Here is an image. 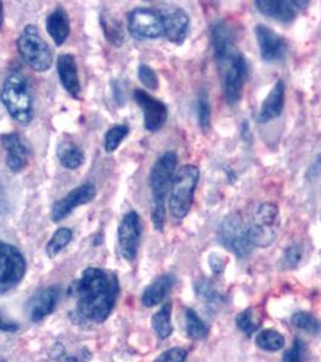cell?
Returning a JSON list of instances; mask_svg holds the SVG:
<instances>
[{
	"label": "cell",
	"mask_w": 321,
	"mask_h": 362,
	"mask_svg": "<svg viewBox=\"0 0 321 362\" xmlns=\"http://www.w3.org/2000/svg\"><path fill=\"white\" fill-rule=\"evenodd\" d=\"M119 293V279L115 273L90 267L74 285L76 315L86 322H104L114 309Z\"/></svg>",
	"instance_id": "1"
},
{
	"label": "cell",
	"mask_w": 321,
	"mask_h": 362,
	"mask_svg": "<svg viewBox=\"0 0 321 362\" xmlns=\"http://www.w3.org/2000/svg\"><path fill=\"white\" fill-rule=\"evenodd\" d=\"M178 156L174 151L163 154L155 162L150 173L152 193L151 220L157 231H163L165 220V199L174 180Z\"/></svg>",
	"instance_id": "2"
},
{
	"label": "cell",
	"mask_w": 321,
	"mask_h": 362,
	"mask_svg": "<svg viewBox=\"0 0 321 362\" xmlns=\"http://www.w3.org/2000/svg\"><path fill=\"white\" fill-rule=\"evenodd\" d=\"M1 101L11 117L22 126L33 120V97L27 79L22 74L13 72L5 80L1 90Z\"/></svg>",
	"instance_id": "3"
},
{
	"label": "cell",
	"mask_w": 321,
	"mask_h": 362,
	"mask_svg": "<svg viewBox=\"0 0 321 362\" xmlns=\"http://www.w3.org/2000/svg\"><path fill=\"white\" fill-rule=\"evenodd\" d=\"M198 180L199 170L193 165H183L175 174L170 188V211L176 220H183L191 211Z\"/></svg>",
	"instance_id": "4"
},
{
	"label": "cell",
	"mask_w": 321,
	"mask_h": 362,
	"mask_svg": "<svg viewBox=\"0 0 321 362\" xmlns=\"http://www.w3.org/2000/svg\"><path fill=\"white\" fill-rule=\"evenodd\" d=\"M17 49L23 60L35 72H46L54 63L50 47L34 24H28L21 32L17 39Z\"/></svg>",
	"instance_id": "5"
},
{
	"label": "cell",
	"mask_w": 321,
	"mask_h": 362,
	"mask_svg": "<svg viewBox=\"0 0 321 362\" xmlns=\"http://www.w3.org/2000/svg\"><path fill=\"white\" fill-rule=\"evenodd\" d=\"M279 209L274 203H262L249 222L248 233L252 247L268 248L279 231Z\"/></svg>",
	"instance_id": "6"
},
{
	"label": "cell",
	"mask_w": 321,
	"mask_h": 362,
	"mask_svg": "<svg viewBox=\"0 0 321 362\" xmlns=\"http://www.w3.org/2000/svg\"><path fill=\"white\" fill-rule=\"evenodd\" d=\"M27 263L19 249L0 240V295L14 289L23 279Z\"/></svg>",
	"instance_id": "7"
},
{
	"label": "cell",
	"mask_w": 321,
	"mask_h": 362,
	"mask_svg": "<svg viewBox=\"0 0 321 362\" xmlns=\"http://www.w3.org/2000/svg\"><path fill=\"white\" fill-rule=\"evenodd\" d=\"M217 239L239 258L247 257L252 252V244L249 238L248 226L244 225L239 216H227L222 220L217 231Z\"/></svg>",
	"instance_id": "8"
},
{
	"label": "cell",
	"mask_w": 321,
	"mask_h": 362,
	"mask_svg": "<svg viewBox=\"0 0 321 362\" xmlns=\"http://www.w3.org/2000/svg\"><path fill=\"white\" fill-rule=\"evenodd\" d=\"M129 31L138 39H158L165 35L163 19L160 13L147 8H138L131 11L127 17Z\"/></svg>",
	"instance_id": "9"
},
{
	"label": "cell",
	"mask_w": 321,
	"mask_h": 362,
	"mask_svg": "<svg viewBox=\"0 0 321 362\" xmlns=\"http://www.w3.org/2000/svg\"><path fill=\"white\" fill-rule=\"evenodd\" d=\"M224 72V94L229 106H236L243 96L244 86L249 78L247 58L239 52L233 60L221 69Z\"/></svg>",
	"instance_id": "10"
},
{
	"label": "cell",
	"mask_w": 321,
	"mask_h": 362,
	"mask_svg": "<svg viewBox=\"0 0 321 362\" xmlns=\"http://www.w3.org/2000/svg\"><path fill=\"white\" fill-rule=\"evenodd\" d=\"M142 231V220L137 211H129L120 222L117 229L120 250L129 261H133L137 257Z\"/></svg>",
	"instance_id": "11"
},
{
	"label": "cell",
	"mask_w": 321,
	"mask_h": 362,
	"mask_svg": "<svg viewBox=\"0 0 321 362\" xmlns=\"http://www.w3.org/2000/svg\"><path fill=\"white\" fill-rule=\"evenodd\" d=\"M211 39L214 58L222 69L239 54L233 32L224 21H219L211 26Z\"/></svg>",
	"instance_id": "12"
},
{
	"label": "cell",
	"mask_w": 321,
	"mask_h": 362,
	"mask_svg": "<svg viewBox=\"0 0 321 362\" xmlns=\"http://www.w3.org/2000/svg\"><path fill=\"white\" fill-rule=\"evenodd\" d=\"M133 98L144 115V126L150 132H157L165 126L168 109L163 101L156 99L144 90H135Z\"/></svg>",
	"instance_id": "13"
},
{
	"label": "cell",
	"mask_w": 321,
	"mask_h": 362,
	"mask_svg": "<svg viewBox=\"0 0 321 362\" xmlns=\"http://www.w3.org/2000/svg\"><path fill=\"white\" fill-rule=\"evenodd\" d=\"M256 9L270 19L281 23H291L298 13L304 9L309 1L302 0H256Z\"/></svg>",
	"instance_id": "14"
},
{
	"label": "cell",
	"mask_w": 321,
	"mask_h": 362,
	"mask_svg": "<svg viewBox=\"0 0 321 362\" xmlns=\"http://www.w3.org/2000/svg\"><path fill=\"white\" fill-rule=\"evenodd\" d=\"M96 186L91 183H85L74 188L65 197L54 204L52 220L55 222L63 220L78 206L91 202L96 197Z\"/></svg>",
	"instance_id": "15"
},
{
	"label": "cell",
	"mask_w": 321,
	"mask_h": 362,
	"mask_svg": "<svg viewBox=\"0 0 321 362\" xmlns=\"http://www.w3.org/2000/svg\"><path fill=\"white\" fill-rule=\"evenodd\" d=\"M255 35L258 42L262 60L266 62H277L284 58L288 50L284 38L280 37L278 33L265 24H257L255 27Z\"/></svg>",
	"instance_id": "16"
},
{
	"label": "cell",
	"mask_w": 321,
	"mask_h": 362,
	"mask_svg": "<svg viewBox=\"0 0 321 362\" xmlns=\"http://www.w3.org/2000/svg\"><path fill=\"white\" fill-rule=\"evenodd\" d=\"M60 297V288L49 286L38 291L27 303V313L33 322L44 320L55 311Z\"/></svg>",
	"instance_id": "17"
},
{
	"label": "cell",
	"mask_w": 321,
	"mask_h": 362,
	"mask_svg": "<svg viewBox=\"0 0 321 362\" xmlns=\"http://www.w3.org/2000/svg\"><path fill=\"white\" fill-rule=\"evenodd\" d=\"M163 19L165 35L170 42L181 45L188 37L190 27V17L188 13L181 8H172L165 13H160Z\"/></svg>",
	"instance_id": "18"
},
{
	"label": "cell",
	"mask_w": 321,
	"mask_h": 362,
	"mask_svg": "<svg viewBox=\"0 0 321 362\" xmlns=\"http://www.w3.org/2000/svg\"><path fill=\"white\" fill-rule=\"evenodd\" d=\"M3 147L6 150V165L14 173L22 172L28 165V149L17 133L4 134L1 137Z\"/></svg>",
	"instance_id": "19"
},
{
	"label": "cell",
	"mask_w": 321,
	"mask_h": 362,
	"mask_svg": "<svg viewBox=\"0 0 321 362\" xmlns=\"http://www.w3.org/2000/svg\"><path fill=\"white\" fill-rule=\"evenodd\" d=\"M57 73L65 91L68 92L73 98H79V94L81 92V85L79 80L78 65L75 57L70 54L58 56Z\"/></svg>",
	"instance_id": "20"
},
{
	"label": "cell",
	"mask_w": 321,
	"mask_h": 362,
	"mask_svg": "<svg viewBox=\"0 0 321 362\" xmlns=\"http://www.w3.org/2000/svg\"><path fill=\"white\" fill-rule=\"evenodd\" d=\"M284 103L285 83L283 80H278L271 92L268 93L266 99L262 101V106L258 111V116H257L258 122L266 124L272 120L279 117L284 109Z\"/></svg>",
	"instance_id": "21"
},
{
	"label": "cell",
	"mask_w": 321,
	"mask_h": 362,
	"mask_svg": "<svg viewBox=\"0 0 321 362\" xmlns=\"http://www.w3.org/2000/svg\"><path fill=\"white\" fill-rule=\"evenodd\" d=\"M175 277L173 274L160 275L147 286L142 294V302L145 307H154L160 304L165 296L170 294V290L174 286Z\"/></svg>",
	"instance_id": "22"
},
{
	"label": "cell",
	"mask_w": 321,
	"mask_h": 362,
	"mask_svg": "<svg viewBox=\"0 0 321 362\" xmlns=\"http://www.w3.org/2000/svg\"><path fill=\"white\" fill-rule=\"evenodd\" d=\"M46 31L56 45L60 46L65 44L70 33V21L65 9L58 8L47 16Z\"/></svg>",
	"instance_id": "23"
},
{
	"label": "cell",
	"mask_w": 321,
	"mask_h": 362,
	"mask_svg": "<svg viewBox=\"0 0 321 362\" xmlns=\"http://www.w3.org/2000/svg\"><path fill=\"white\" fill-rule=\"evenodd\" d=\"M57 157L60 165L67 170H75L83 165L85 155L83 150L72 142H63L57 147Z\"/></svg>",
	"instance_id": "24"
},
{
	"label": "cell",
	"mask_w": 321,
	"mask_h": 362,
	"mask_svg": "<svg viewBox=\"0 0 321 362\" xmlns=\"http://www.w3.org/2000/svg\"><path fill=\"white\" fill-rule=\"evenodd\" d=\"M152 327L156 332L157 336L165 340L168 338L172 332H173V326H172V304L165 303L163 307L152 317Z\"/></svg>",
	"instance_id": "25"
},
{
	"label": "cell",
	"mask_w": 321,
	"mask_h": 362,
	"mask_svg": "<svg viewBox=\"0 0 321 362\" xmlns=\"http://www.w3.org/2000/svg\"><path fill=\"white\" fill-rule=\"evenodd\" d=\"M185 320H186V331L190 338L196 340L206 338V336L209 334V327L191 308L186 309Z\"/></svg>",
	"instance_id": "26"
},
{
	"label": "cell",
	"mask_w": 321,
	"mask_h": 362,
	"mask_svg": "<svg viewBox=\"0 0 321 362\" xmlns=\"http://www.w3.org/2000/svg\"><path fill=\"white\" fill-rule=\"evenodd\" d=\"M72 239H73L72 229H67V227L57 229L50 242L46 245L47 256L51 258L57 256L72 242Z\"/></svg>",
	"instance_id": "27"
},
{
	"label": "cell",
	"mask_w": 321,
	"mask_h": 362,
	"mask_svg": "<svg viewBox=\"0 0 321 362\" xmlns=\"http://www.w3.org/2000/svg\"><path fill=\"white\" fill-rule=\"evenodd\" d=\"M256 344L266 352H278L285 345V338L278 331L263 330L256 337Z\"/></svg>",
	"instance_id": "28"
},
{
	"label": "cell",
	"mask_w": 321,
	"mask_h": 362,
	"mask_svg": "<svg viewBox=\"0 0 321 362\" xmlns=\"http://www.w3.org/2000/svg\"><path fill=\"white\" fill-rule=\"evenodd\" d=\"M101 23L106 39H108L113 45H122V42H124V34L121 23H120L117 19L109 17V16H106V15L101 16Z\"/></svg>",
	"instance_id": "29"
},
{
	"label": "cell",
	"mask_w": 321,
	"mask_h": 362,
	"mask_svg": "<svg viewBox=\"0 0 321 362\" xmlns=\"http://www.w3.org/2000/svg\"><path fill=\"white\" fill-rule=\"evenodd\" d=\"M236 324L238 326L239 330L250 337L260 329L261 319L257 317L252 308H248L244 312L239 313L238 317L236 318Z\"/></svg>",
	"instance_id": "30"
},
{
	"label": "cell",
	"mask_w": 321,
	"mask_h": 362,
	"mask_svg": "<svg viewBox=\"0 0 321 362\" xmlns=\"http://www.w3.org/2000/svg\"><path fill=\"white\" fill-rule=\"evenodd\" d=\"M291 322L299 330L306 331L313 335H318L321 332V322L317 318L306 312L295 313L291 318Z\"/></svg>",
	"instance_id": "31"
},
{
	"label": "cell",
	"mask_w": 321,
	"mask_h": 362,
	"mask_svg": "<svg viewBox=\"0 0 321 362\" xmlns=\"http://www.w3.org/2000/svg\"><path fill=\"white\" fill-rule=\"evenodd\" d=\"M129 133V126L126 124H117L115 127H111L106 135H104V149L106 152H114L117 150L120 144L122 142L124 138Z\"/></svg>",
	"instance_id": "32"
},
{
	"label": "cell",
	"mask_w": 321,
	"mask_h": 362,
	"mask_svg": "<svg viewBox=\"0 0 321 362\" xmlns=\"http://www.w3.org/2000/svg\"><path fill=\"white\" fill-rule=\"evenodd\" d=\"M197 115L198 124L201 126V129L204 132L209 131L211 124V106L209 96H208L206 91H201L198 94Z\"/></svg>",
	"instance_id": "33"
},
{
	"label": "cell",
	"mask_w": 321,
	"mask_h": 362,
	"mask_svg": "<svg viewBox=\"0 0 321 362\" xmlns=\"http://www.w3.org/2000/svg\"><path fill=\"white\" fill-rule=\"evenodd\" d=\"M195 290L198 297L202 298L206 302L219 303L222 301L220 293L216 290L215 286L209 279L198 280L195 284Z\"/></svg>",
	"instance_id": "34"
},
{
	"label": "cell",
	"mask_w": 321,
	"mask_h": 362,
	"mask_svg": "<svg viewBox=\"0 0 321 362\" xmlns=\"http://www.w3.org/2000/svg\"><path fill=\"white\" fill-rule=\"evenodd\" d=\"M309 360V349L302 340L296 338L293 347L285 352L283 362H308Z\"/></svg>",
	"instance_id": "35"
},
{
	"label": "cell",
	"mask_w": 321,
	"mask_h": 362,
	"mask_svg": "<svg viewBox=\"0 0 321 362\" xmlns=\"http://www.w3.org/2000/svg\"><path fill=\"white\" fill-rule=\"evenodd\" d=\"M138 78L140 80V83L147 88L155 91L158 88V78L156 73L154 72L151 67L147 65H140L138 68Z\"/></svg>",
	"instance_id": "36"
},
{
	"label": "cell",
	"mask_w": 321,
	"mask_h": 362,
	"mask_svg": "<svg viewBox=\"0 0 321 362\" xmlns=\"http://www.w3.org/2000/svg\"><path fill=\"white\" fill-rule=\"evenodd\" d=\"M303 249L299 244H293L289 245L284 252L285 266L293 268L297 266L298 263L302 260Z\"/></svg>",
	"instance_id": "37"
},
{
	"label": "cell",
	"mask_w": 321,
	"mask_h": 362,
	"mask_svg": "<svg viewBox=\"0 0 321 362\" xmlns=\"http://www.w3.org/2000/svg\"><path fill=\"white\" fill-rule=\"evenodd\" d=\"M188 358V352L183 348L168 349L160 354L155 362H185Z\"/></svg>",
	"instance_id": "38"
},
{
	"label": "cell",
	"mask_w": 321,
	"mask_h": 362,
	"mask_svg": "<svg viewBox=\"0 0 321 362\" xmlns=\"http://www.w3.org/2000/svg\"><path fill=\"white\" fill-rule=\"evenodd\" d=\"M321 176V154L318 155L309 170H307V178L309 180L319 179Z\"/></svg>",
	"instance_id": "39"
},
{
	"label": "cell",
	"mask_w": 321,
	"mask_h": 362,
	"mask_svg": "<svg viewBox=\"0 0 321 362\" xmlns=\"http://www.w3.org/2000/svg\"><path fill=\"white\" fill-rule=\"evenodd\" d=\"M19 330V325L17 322L11 321L10 319H6L4 317V314L0 311V331H4V332H16Z\"/></svg>",
	"instance_id": "40"
},
{
	"label": "cell",
	"mask_w": 321,
	"mask_h": 362,
	"mask_svg": "<svg viewBox=\"0 0 321 362\" xmlns=\"http://www.w3.org/2000/svg\"><path fill=\"white\" fill-rule=\"evenodd\" d=\"M209 266L214 274H221L224 272V261L221 260L219 255H215V254L209 256Z\"/></svg>",
	"instance_id": "41"
},
{
	"label": "cell",
	"mask_w": 321,
	"mask_h": 362,
	"mask_svg": "<svg viewBox=\"0 0 321 362\" xmlns=\"http://www.w3.org/2000/svg\"><path fill=\"white\" fill-rule=\"evenodd\" d=\"M3 21H4V11H3V3L0 1V28H1Z\"/></svg>",
	"instance_id": "42"
}]
</instances>
